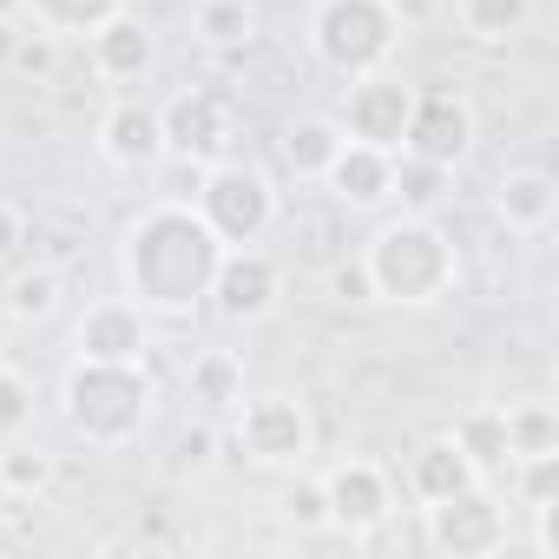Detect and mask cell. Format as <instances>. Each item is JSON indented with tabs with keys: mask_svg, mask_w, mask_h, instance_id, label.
Returning <instances> with one entry per match:
<instances>
[{
	"mask_svg": "<svg viewBox=\"0 0 559 559\" xmlns=\"http://www.w3.org/2000/svg\"><path fill=\"white\" fill-rule=\"evenodd\" d=\"M526 520H533V552H539V559H559V500L526 507Z\"/></svg>",
	"mask_w": 559,
	"mask_h": 559,
	"instance_id": "d590c367",
	"label": "cell"
},
{
	"mask_svg": "<svg viewBox=\"0 0 559 559\" xmlns=\"http://www.w3.org/2000/svg\"><path fill=\"white\" fill-rule=\"evenodd\" d=\"M237 461H250L257 474H290L317 454V421H310V402L290 395V389H270V395H243L230 408V435Z\"/></svg>",
	"mask_w": 559,
	"mask_h": 559,
	"instance_id": "8992f818",
	"label": "cell"
},
{
	"mask_svg": "<svg viewBox=\"0 0 559 559\" xmlns=\"http://www.w3.org/2000/svg\"><path fill=\"white\" fill-rule=\"evenodd\" d=\"M198 217L217 230V243H263L284 217V191L276 178L250 158H217L198 171V191H191Z\"/></svg>",
	"mask_w": 559,
	"mask_h": 559,
	"instance_id": "5b68a950",
	"label": "cell"
},
{
	"mask_svg": "<svg viewBox=\"0 0 559 559\" xmlns=\"http://www.w3.org/2000/svg\"><path fill=\"white\" fill-rule=\"evenodd\" d=\"M53 67H60V40H53V34H40V27H21L8 73H27V80H53Z\"/></svg>",
	"mask_w": 559,
	"mask_h": 559,
	"instance_id": "d6a6232c",
	"label": "cell"
},
{
	"mask_svg": "<svg viewBox=\"0 0 559 559\" xmlns=\"http://www.w3.org/2000/svg\"><path fill=\"white\" fill-rule=\"evenodd\" d=\"M330 290H336V304H376V297H369V270H362V257H349V263L330 270Z\"/></svg>",
	"mask_w": 559,
	"mask_h": 559,
	"instance_id": "e575fe53",
	"label": "cell"
},
{
	"mask_svg": "<svg viewBox=\"0 0 559 559\" xmlns=\"http://www.w3.org/2000/svg\"><path fill=\"white\" fill-rule=\"evenodd\" d=\"M0 480H8V493L14 500H40L47 487H53V454L40 448V441H8L0 448Z\"/></svg>",
	"mask_w": 559,
	"mask_h": 559,
	"instance_id": "f1b7e54d",
	"label": "cell"
},
{
	"mask_svg": "<svg viewBox=\"0 0 559 559\" xmlns=\"http://www.w3.org/2000/svg\"><path fill=\"white\" fill-rule=\"evenodd\" d=\"M448 191H454V171H448V165H428V158L395 152V185H389V198H402V211H441Z\"/></svg>",
	"mask_w": 559,
	"mask_h": 559,
	"instance_id": "4316f807",
	"label": "cell"
},
{
	"mask_svg": "<svg viewBox=\"0 0 559 559\" xmlns=\"http://www.w3.org/2000/svg\"><path fill=\"white\" fill-rule=\"evenodd\" d=\"M362 270H369V297L376 304L435 310L461 284V250H454V237H448V224L435 211H402V217L376 224V237L362 243Z\"/></svg>",
	"mask_w": 559,
	"mask_h": 559,
	"instance_id": "7a4b0ae2",
	"label": "cell"
},
{
	"mask_svg": "<svg viewBox=\"0 0 559 559\" xmlns=\"http://www.w3.org/2000/svg\"><path fill=\"white\" fill-rule=\"evenodd\" d=\"M158 330L132 297H99L73 323V356L80 362H152Z\"/></svg>",
	"mask_w": 559,
	"mask_h": 559,
	"instance_id": "4fadbf2b",
	"label": "cell"
},
{
	"mask_svg": "<svg viewBox=\"0 0 559 559\" xmlns=\"http://www.w3.org/2000/svg\"><path fill=\"white\" fill-rule=\"evenodd\" d=\"M448 435H454V448L474 461V474H480V480H500V474L513 467V448H507V408H500V402L467 408Z\"/></svg>",
	"mask_w": 559,
	"mask_h": 559,
	"instance_id": "44dd1931",
	"label": "cell"
},
{
	"mask_svg": "<svg viewBox=\"0 0 559 559\" xmlns=\"http://www.w3.org/2000/svg\"><path fill=\"white\" fill-rule=\"evenodd\" d=\"M323 493H330V533H349V539H369L395 513V474L369 454H343L323 474Z\"/></svg>",
	"mask_w": 559,
	"mask_h": 559,
	"instance_id": "7c38bea8",
	"label": "cell"
},
{
	"mask_svg": "<svg viewBox=\"0 0 559 559\" xmlns=\"http://www.w3.org/2000/svg\"><path fill=\"white\" fill-rule=\"evenodd\" d=\"M158 126H165V158H185V165H217L230 158V139H237V112L217 86H178L158 106Z\"/></svg>",
	"mask_w": 559,
	"mask_h": 559,
	"instance_id": "8fae6325",
	"label": "cell"
},
{
	"mask_svg": "<svg viewBox=\"0 0 559 559\" xmlns=\"http://www.w3.org/2000/svg\"><path fill=\"white\" fill-rule=\"evenodd\" d=\"M408 112H415V86H408L395 67H376V73H349L343 106H336V126H343V139H356V145L402 152Z\"/></svg>",
	"mask_w": 559,
	"mask_h": 559,
	"instance_id": "30bf717a",
	"label": "cell"
},
{
	"mask_svg": "<svg viewBox=\"0 0 559 559\" xmlns=\"http://www.w3.org/2000/svg\"><path fill=\"white\" fill-rule=\"evenodd\" d=\"M191 40L211 53H243L257 40V0H198L191 8Z\"/></svg>",
	"mask_w": 559,
	"mask_h": 559,
	"instance_id": "603a6c76",
	"label": "cell"
},
{
	"mask_svg": "<svg viewBox=\"0 0 559 559\" xmlns=\"http://www.w3.org/2000/svg\"><path fill=\"white\" fill-rule=\"evenodd\" d=\"M217 448H224L217 421H198V428H185V435L171 441V474H178V480H198V474H211V467H217Z\"/></svg>",
	"mask_w": 559,
	"mask_h": 559,
	"instance_id": "4dcf8cb0",
	"label": "cell"
},
{
	"mask_svg": "<svg viewBox=\"0 0 559 559\" xmlns=\"http://www.w3.org/2000/svg\"><path fill=\"white\" fill-rule=\"evenodd\" d=\"M60 415H67V428H73L86 448H99V454L132 448V441L152 428V415H158L152 362H80V356H73V369H67V382H60Z\"/></svg>",
	"mask_w": 559,
	"mask_h": 559,
	"instance_id": "3957f363",
	"label": "cell"
},
{
	"mask_svg": "<svg viewBox=\"0 0 559 559\" xmlns=\"http://www.w3.org/2000/svg\"><path fill=\"white\" fill-rule=\"evenodd\" d=\"M284 304V263H276L263 243H224L217 270H211V290L204 310L217 323H263Z\"/></svg>",
	"mask_w": 559,
	"mask_h": 559,
	"instance_id": "ba28073f",
	"label": "cell"
},
{
	"mask_svg": "<svg viewBox=\"0 0 559 559\" xmlns=\"http://www.w3.org/2000/svg\"><path fill=\"white\" fill-rule=\"evenodd\" d=\"M276 520L297 526V533H330V493H323V474L290 467L284 493H276Z\"/></svg>",
	"mask_w": 559,
	"mask_h": 559,
	"instance_id": "83f0119b",
	"label": "cell"
},
{
	"mask_svg": "<svg viewBox=\"0 0 559 559\" xmlns=\"http://www.w3.org/2000/svg\"><path fill=\"white\" fill-rule=\"evenodd\" d=\"M480 474H474V461L454 448V435H428V441H415V454H408V467H402V487L421 500V507H435V500H448V493H461V487H474Z\"/></svg>",
	"mask_w": 559,
	"mask_h": 559,
	"instance_id": "ac0fdd59",
	"label": "cell"
},
{
	"mask_svg": "<svg viewBox=\"0 0 559 559\" xmlns=\"http://www.w3.org/2000/svg\"><path fill=\"white\" fill-rule=\"evenodd\" d=\"M493 224L507 237H546L552 217H559V178L546 165H507L493 178V198H487Z\"/></svg>",
	"mask_w": 559,
	"mask_h": 559,
	"instance_id": "2e32d148",
	"label": "cell"
},
{
	"mask_svg": "<svg viewBox=\"0 0 559 559\" xmlns=\"http://www.w3.org/2000/svg\"><path fill=\"white\" fill-rule=\"evenodd\" d=\"M395 47H402V0H317L310 53L336 80L395 67Z\"/></svg>",
	"mask_w": 559,
	"mask_h": 559,
	"instance_id": "277c9868",
	"label": "cell"
},
{
	"mask_svg": "<svg viewBox=\"0 0 559 559\" xmlns=\"http://www.w3.org/2000/svg\"><path fill=\"white\" fill-rule=\"evenodd\" d=\"M276 152H284V171H290L297 185H323L330 158L343 152V126H336V112H304V119H290L284 139H276Z\"/></svg>",
	"mask_w": 559,
	"mask_h": 559,
	"instance_id": "d6986e66",
	"label": "cell"
},
{
	"mask_svg": "<svg viewBox=\"0 0 559 559\" xmlns=\"http://www.w3.org/2000/svg\"><path fill=\"white\" fill-rule=\"evenodd\" d=\"M14 507H27V500H14V493H8V480H0V513H14Z\"/></svg>",
	"mask_w": 559,
	"mask_h": 559,
	"instance_id": "74e56055",
	"label": "cell"
},
{
	"mask_svg": "<svg viewBox=\"0 0 559 559\" xmlns=\"http://www.w3.org/2000/svg\"><path fill=\"white\" fill-rule=\"evenodd\" d=\"M500 480H513V507H520V513H526V507H546V500H559V454L513 461Z\"/></svg>",
	"mask_w": 559,
	"mask_h": 559,
	"instance_id": "f546056e",
	"label": "cell"
},
{
	"mask_svg": "<svg viewBox=\"0 0 559 559\" xmlns=\"http://www.w3.org/2000/svg\"><path fill=\"white\" fill-rule=\"evenodd\" d=\"M86 67L106 80V86H145L158 73V27L139 21L132 8H119L112 21H99L86 34Z\"/></svg>",
	"mask_w": 559,
	"mask_h": 559,
	"instance_id": "5bb4252c",
	"label": "cell"
},
{
	"mask_svg": "<svg viewBox=\"0 0 559 559\" xmlns=\"http://www.w3.org/2000/svg\"><path fill=\"white\" fill-rule=\"evenodd\" d=\"M27 428H34V382L14 362H0V441H14Z\"/></svg>",
	"mask_w": 559,
	"mask_h": 559,
	"instance_id": "1f68e13d",
	"label": "cell"
},
{
	"mask_svg": "<svg viewBox=\"0 0 559 559\" xmlns=\"http://www.w3.org/2000/svg\"><path fill=\"white\" fill-rule=\"evenodd\" d=\"M500 408H507V448H513V461L559 454V408L546 395H520V402H500Z\"/></svg>",
	"mask_w": 559,
	"mask_h": 559,
	"instance_id": "d4e9b609",
	"label": "cell"
},
{
	"mask_svg": "<svg viewBox=\"0 0 559 559\" xmlns=\"http://www.w3.org/2000/svg\"><path fill=\"white\" fill-rule=\"evenodd\" d=\"M454 21H461L467 40H480V47H507L513 34H526L533 0H454Z\"/></svg>",
	"mask_w": 559,
	"mask_h": 559,
	"instance_id": "484cf974",
	"label": "cell"
},
{
	"mask_svg": "<svg viewBox=\"0 0 559 559\" xmlns=\"http://www.w3.org/2000/svg\"><path fill=\"white\" fill-rule=\"evenodd\" d=\"M185 389L204 415H230L250 389H243V356L237 349H198L191 369H185Z\"/></svg>",
	"mask_w": 559,
	"mask_h": 559,
	"instance_id": "7402d4cb",
	"label": "cell"
},
{
	"mask_svg": "<svg viewBox=\"0 0 559 559\" xmlns=\"http://www.w3.org/2000/svg\"><path fill=\"white\" fill-rule=\"evenodd\" d=\"M474 139H480V119H474V99L461 86H415V112H408V132H402L408 158L461 171L474 158Z\"/></svg>",
	"mask_w": 559,
	"mask_h": 559,
	"instance_id": "9c48e42d",
	"label": "cell"
},
{
	"mask_svg": "<svg viewBox=\"0 0 559 559\" xmlns=\"http://www.w3.org/2000/svg\"><path fill=\"white\" fill-rule=\"evenodd\" d=\"M421 539L448 559H493L513 539V507L493 480H474V487L421 507Z\"/></svg>",
	"mask_w": 559,
	"mask_h": 559,
	"instance_id": "52a82bcc",
	"label": "cell"
},
{
	"mask_svg": "<svg viewBox=\"0 0 559 559\" xmlns=\"http://www.w3.org/2000/svg\"><path fill=\"white\" fill-rule=\"evenodd\" d=\"M389 185H395V152L356 145V139H343V152L323 171V191L336 204H349V211H382L389 204Z\"/></svg>",
	"mask_w": 559,
	"mask_h": 559,
	"instance_id": "e0dca14e",
	"label": "cell"
},
{
	"mask_svg": "<svg viewBox=\"0 0 559 559\" xmlns=\"http://www.w3.org/2000/svg\"><path fill=\"white\" fill-rule=\"evenodd\" d=\"M119 8H132V0H21V21L40 27V34H53V40H86Z\"/></svg>",
	"mask_w": 559,
	"mask_h": 559,
	"instance_id": "cb8c5ba5",
	"label": "cell"
},
{
	"mask_svg": "<svg viewBox=\"0 0 559 559\" xmlns=\"http://www.w3.org/2000/svg\"><path fill=\"white\" fill-rule=\"evenodd\" d=\"M224 243L191 198H158L119 230V290L145 317H191L211 290Z\"/></svg>",
	"mask_w": 559,
	"mask_h": 559,
	"instance_id": "6da1fadb",
	"label": "cell"
},
{
	"mask_svg": "<svg viewBox=\"0 0 559 559\" xmlns=\"http://www.w3.org/2000/svg\"><path fill=\"white\" fill-rule=\"evenodd\" d=\"M21 27H27V21H14V14H0V67L14 60V40H21Z\"/></svg>",
	"mask_w": 559,
	"mask_h": 559,
	"instance_id": "8d00e7d4",
	"label": "cell"
},
{
	"mask_svg": "<svg viewBox=\"0 0 559 559\" xmlns=\"http://www.w3.org/2000/svg\"><path fill=\"white\" fill-rule=\"evenodd\" d=\"M99 158L112 165V171H132V178H145V171H158L165 165V126H158V106L152 99H112L106 112H99Z\"/></svg>",
	"mask_w": 559,
	"mask_h": 559,
	"instance_id": "9a60e30c",
	"label": "cell"
},
{
	"mask_svg": "<svg viewBox=\"0 0 559 559\" xmlns=\"http://www.w3.org/2000/svg\"><path fill=\"white\" fill-rule=\"evenodd\" d=\"M27 250V211L14 198H0V270H14Z\"/></svg>",
	"mask_w": 559,
	"mask_h": 559,
	"instance_id": "836d02e7",
	"label": "cell"
},
{
	"mask_svg": "<svg viewBox=\"0 0 559 559\" xmlns=\"http://www.w3.org/2000/svg\"><path fill=\"white\" fill-rule=\"evenodd\" d=\"M67 304V270L60 263H14L8 284H0V310L14 323H47Z\"/></svg>",
	"mask_w": 559,
	"mask_h": 559,
	"instance_id": "ffe728a7",
	"label": "cell"
}]
</instances>
